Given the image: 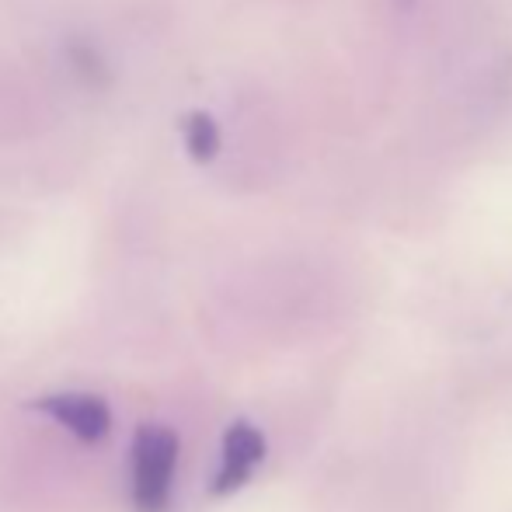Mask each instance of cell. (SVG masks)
<instances>
[{"mask_svg": "<svg viewBox=\"0 0 512 512\" xmlns=\"http://www.w3.org/2000/svg\"><path fill=\"white\" fill-rule=\"evenodd\" d=\"M182 136H185V150H189L192 161L206 164L220 154V126L209 112H189L182 122Z\"/></svg>", "mask_w": 512, "mask_h": 512, "instance_id": "5", "label": "cell"}, {"mask_svg": "<svg viewBox=\"0 0 512 512\" xmlns=\"http://www.w3.org/2000/svg\"><path fill=\"white\" fill-rule=\"evenodd\" d=\"M35 415L46 418L49 425L70 436L74 443L98 446L112 436L115 411L95 391H46L32 401Z\"/></svg>", "mask_w": 512, "mask_h": 512, "instance_id": "2", "label": "cell"}, {"mask_svg": "<svg viewBox=\"0 0 512 512\" xmlns=\"http://www.w3.org/2000/svg\"><path fill=\"white\" fill-rule=\"evenodd\" d=\"M63 60H67L70 77H74L81 88L98 91L112 81V67H108L105 49L98 46V42L84 39V35H77V39H70L67 46H63Z\"/></svg>", "mask_w": 512, "mask_h": 512, "instance_id": "4", "label": "cell"}, {"mask_svg": "<svg viewBox=\"0 0 512 512\" xmlns=\"http://www.w3.org/2000/svg\"><path fill=\"white\" fill-rule=\"evenodd\" d=\"M269 457V439L248 418H237V422L227 425L220 439V457H216V467L209 474V495L213 499H227V495L241 492L255 471L265 464Z\"/></svg>", "mask_w": 512, "mask_h": 512, "instance_id": "3", "label": "cell"}, {"mask_svg": "<svg viewBox=\"0 0 512 512\" xmlns=\"http://www.w3.org/2000/svg\"><path fill=\"white\" fill-rule=\"evenodd\" d=\"M182 439L171 425L143 422L129 443L126 499L136 512H168L178 488Z\"/></svg>", "mask_w": 512, "mask_h": 512, "instance_id": "1", "label": "cell"}]
</instances>
